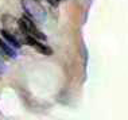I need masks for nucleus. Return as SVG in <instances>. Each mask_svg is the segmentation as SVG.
Wrapping results in <instances>:
<instances>
[{
  "label": "nucleus",
  "mask_w": 128,
  "mask_h": 120,
  "mask_svg": "<svg viewBox=\"0 0 128 120\" xmlns=\"http://www.w3.org/2000/svg\"><path fill=\"white\" fill-rule=\"evenodd\" d=\"M22 7L26 11L27 16L36 23H44L46 20V11L38 0H22Z\"/></svg>",
  "instance_id": "nucleus-1"
},
{
  "label": "nucleus",
  "mask_w": 128,
  "mask_h": 120,
  "mask_svg": "<svg viewBox=\"0 0 128 120\" xmlns=\"http://www.w3.org/2000/svg\"><path fill=\"white\" fill-rule=\"evenodd\" d=\"M18 23H19L20 31L24 34V35H30V36L36 38L39 40H46V35H44V34L38 28V27L35 26V23H34L30 18L23 16V18H20L18 20Z\"/></svg>",
  "instance_id": "nucleus-2"
},
{
  "label": "nucleus",
  "mask_w": 128,
  "mask_h": 120,
  "mask_svg": "<svg viewBox=\"0 0 128 120\" xmlns=\"http://www.w3.org/2000/svg\"><path fill=\"white\" fill-rule=\"evenodd\" d=\"M24 40H26L27 44H30L31 47H34L38 53L44 54V56H51V54H53V50H51L47 44H43L39 39L32 38V36H30V35H24Z\"/></svg>",
  "instance_id": "nucleus-3"
},
{
  "label": "nucleus",
  "mask_w": 128,
  "mask_h": 120,
  "mask_svg": "<svg viewBox=\"0 0 128 120\" xmlns=\"http://www.w3.org/2000/svg\"><path fill=\"white\" fill-rule=\"evenodd\" d=\"M0 53L4 54V56L10 57V58H16V49L15 47H12L10 43H7L4 39L0 38Z\"/></svg>",
  "instance_id": "nucleus-4"
},
{
  "label": "nucleus",
  "mask_w": 128,
  "mask_h": 120,
  "mask_svg": "<svg viewBox=\"0 0 128 120\" xmlns=\"http://www.w3.org/2000/svg\"><path fill=\"white\" fill-rule=\"evenodd\" d=\"M2 36L4 38V40L7 43H10L12 47H15V49H19L22 44H20V42L18 40V38H16V35H14V34H11L10 31H7V30H3L2 31Z\"/></svg>",
  "instance_id": "nucleus-5"
},
{
  "label": "nucleus",
  "mask_w": 128,
  "mask_h": 120,
  "mask_svg": "<svg viewBox=\"0 0 128 120\" xmlns=\"http://www.w3.org/2000/svg\"><path fill=\"white\" fill-rule=\"evenodd\" d=\"M4 72H6V64H4V61L0 58V76H2Z\"/></svg>",
  "instance_id": "nucleus-6"
},
{
  "label": "nucleus",
  "mask_w": 128,
  "mask_h": 120,
  "mask_svg": "<svg viewBox=\"0 0 128 120\" xmlns=\"http://www.w3.org/2000/svg\"><path fill=\"white\" fill-rule=\"evenodd\" d=\"M38 2H39V0H38Z\"/></svg>",
  "instance_id": "nucleus-7"
}]
</instances>
